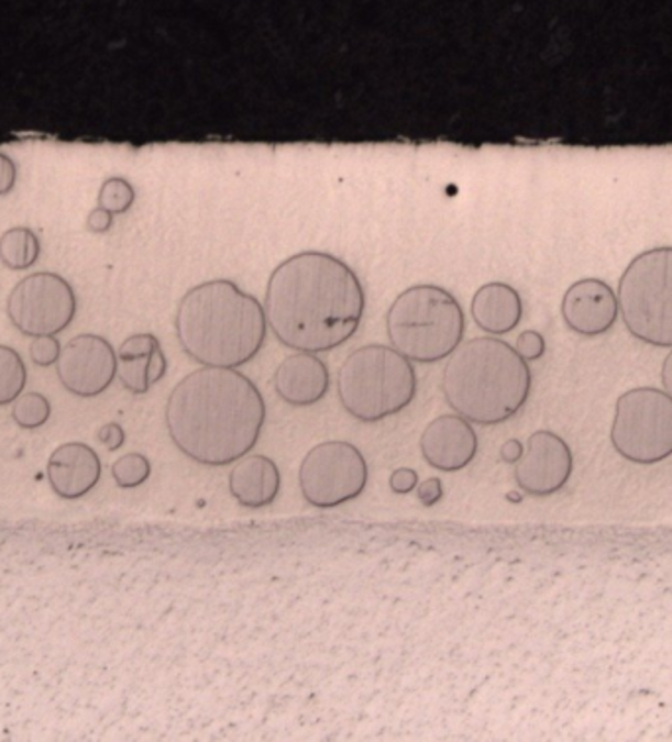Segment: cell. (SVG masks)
<instances>
[{
	"label": "cell",
	"instance_id": "obj_1",
	"mask_svg": "<svg viewBox=\"0 0 672 742\" xmlns=\"http://www.w3.org/2000/svg\"><path fill=\"white\" fill-rule=\"evenodd\" d=\"M366 311L359 275L341 257L299 252L272 272L264 312L269 330L295 352L322 354L356 334Z\"/></svg>",
	"mask_w": 672,
	"mask_h": 742
},
{
	"label": "cell",
	"instance_id": "obj_2",
	"mask_svg": "<svg viewBox=\"0 0 672 742\" xmlns=\"http://www.w3.org/2000/svg\"><path fill=\"white\" fill-rule=\"evenodd\" d=\"M164 419L184 456L201 466H231L256 448L266 401L239 369L203 366L172 389Z\"/></svg>",
	"mask_w": 672,
	"mask_h": 742
},
{
	"label": "cell",
	"instance_id": "obj_3",
	"mask_svg": "<svg viewBox=\"0 0 672 742\" xmlns=\"http://www.w3.org/2000/svg\"><path fill=\"white\" fill-rule=\"evenodd\" d=\"M267 329L264 304L231 279L195 285L177 304L179 346L205 367L249 364L264 346Z\"/></svg>",
	"mask_w": 672,
	"mask_h": 742
},
{
	"label": "cell",
	"instance_id": "obj_4",
	"mask_svg": "<svg viewBox=\"0 0 672 742\" xmlns=\"http://www.w3.org/2000/svg\"><path fill=\"white\" fill-rule=\"evenodd\" d=\"M447 359L442 395L452 411L472 424H502L529 401L533 387L529 362L506 340L472 339L462 342Z\"/></svg>",
	"mask_w": 672,
	"mask_h": 742
},
{
	"label": "cell",
	"instance_id": "obj_5",
	"mask_svg": "<svg viewBox=\"0 0 672 742\" xmlns=\"http://www.w3.org/2000/svg\"><path fill=\"white\" fill-rule=\"evenodd\" d=\"M389 344L415 364H437L464 342L466 317L459 299L439 285L421 284L397 295L387 309Z\"/></svg>",
	"mask_w": 672,
	"mask_h": 742
},
{
	"label": "cell",
	"instance_id": "obj_6",
	"mask_svg": "<svg viewBox=\"0 0 672 742\" xmlns=\"http://www.w3.org/2000/svg\"><path fill=\"white\" fill-rule=\"evenodd\" d=\"M337 394L344 411L356 421L374 424L389 419L415 401L414 362L394 346H362L342 362Z\"/></svg>",
	"mask_w": 672,
	"mask_h": 742
},
{
	"label": "cell",
	"instance_id": "obj_7",
	"mask_svg": "<svg viewBox=\"0 0 672 742\" xmlns=\"http://www.w3.org/2000/svg\"><path fill=\"white\" fill-rule=\"evenodd\" d=\"M617 302L634 339L672 348V246L647 250L627 264L617 284Z\"/></svg>",
	"mask_w": 672,
	"mask_h": 742
},
{
	"label": "cell",
	"instance_id": "obj_8",
	"mask_svg": "<svg viewBox=\"0 0 672 742\" xmlns=\"http://www.w3.org/2000/svg\"><path fill=\"white\" fill-rule=\"evenodd\" d=\"M609 440L621 458L637 466L671 458V395L657 387H636L619 395Z\"/></svg>",
	"mask_w": 672,
	"mask_h": 742
},
{
	"label": "cell",
	"instance_id": "obj_9",
	"mask_svg": "<svg viewBox=\"0 0 672 742\" xmlns=\"http://www.w3.org/2000/svg\"><path fill=\"white\" fill-rule=\"evenodd\" d=\"M368 477V462L352 442L327 440L301 459L299 489L307 503L332 509L364 494Z\"/></svg>",
	"mask_w": 672,
	"mask_h": 742
},
{
	"label": "cell",
	"instance_id": "obj_10",
	"mask_svg": "<svg viewBox=\"0 0 672 742\" xmlns=\"http://www.w3.org/2000/svg\"><path fill=\"white\" fill-rule=\"evenodd\" d=\"M7 314L22 336H57L69 329L77 317V295L62 275L36 272L12 287Z\"/></svg>",
	"mask_w": 672,
	"mask_h": 742
},
{
	"label": "cell",
	"instance_id": "obj_11",
	"mask_svg": "<svg viewBox=\"0 0 672 742\" xmlns=\"http://www.w3.org/2000/svg\"><path fill=\"white\" fill-rule=\"evenodd\" d=\"M56 374L67 394L81 399L99 397L119 374L117 350L99 334H79L62 348Z\"/></svg>",
	"mask_w": 672,
	"mask_h": 742
},
{
	"label": "cell",
	"instance_id": "obj_12",
	"mask_svg": "<svg viewBox=\"0 0 672 742\" xmlns=\"http://www.w3.org/2000/svg\"><path fill=\"white\" fill-rule=\"evenodd\" d=\"M572 469L574 458L566 440L551 431H537L516 464V484L524 494L549 497L569 484Z\"/></svg>",
	"mask_w": 672,
	"mask_h": 742
},
{
	"label": "cell",
	"instance_id": "obj_13",
	"mask_svg": "<svg viewBox=\"0 0 672 742\" xmlns=\"http://www.w3.org/2000/svg\"><path fill=\"white\" fill-rule=\"evenodd\" d=\"M564 324L586 339L606 334L619 317L617 294L606 281L586 277L572 284L561 302Z\"/></svg>",
	"mask_w": 672,
	"mask_h": 742
},
{
	"label": "cell",
	"instance_id": "obj_14",
	"mask_svg": "<svg viewBox=\"0 0 672 742\" xmlns=\"http://www.w3.org/2000/svg\"><path fill=\"white\" fill-rule=\"evenodd\" d=\"M419 448L437 472L454 474L469 467L478 454V434L461 414H442L425 427Z\"/></svg>",
	"mask_w": 672,
	"mask_h": 742
},
{
	"label": "cell",
	"instance_id": "obj_15",
	"mask_svg": "<svg viewBox=\"0 0 672 742\" xmlns=\"http://www.w3.org/2000/svg\"><path fill=\"white\" fill-rule=\"evenodd\" d=\"M101 474L99 454L85 442L62 444L47 459V484L65 501H75L91 494L101 481Z\"/></svg>",
	"mask_w": 672,
	"mask_h": 742
},
{
	"label": "cell",
	"instance_id": "obj_16",
	"mask_svg": "<svg viewBox=\"0 0 672 742\" xmlns=\"http://www.w3.org/2000/svg\"><path fill=\"white\" fill-rule=\"evenodd\" d=\"M331 387L329 367L311 352H297L286 357L274 374L277 397L289 407H311L324 399Z\"/></svg>",
	"mask_w": 672,
	"mask_h": 742
},
{
	"label": "cell",
	"instance_id": "obj_17",
	"mask_svg": "<svg viewBox=\"0 0 672 742\" xmlns=\"http://www.w3.org/2000/svg\"><path fill=\"white\" fill-rule=\"evenodd\" d=\"M122 387L134 395H144L167 374V357L159 340L150 332L132 334L117 350Z\"/></svg>",
	"mask_w": 672,
	"mask_h": 742
},
{
	"label": "cell",
	"instance_id": "obj_18",
	"mask_svg": "<svg viewBox=\"0 0 672 742\" xmlns=\"http://www.w3.org/2000/svg\"><path fill=\"white\" fill-rule=\"evenodd\" d=\"M282 487L279 467L264 454H246L234 462L229 474V491L246 509H262L276 501Z\"/></svg>",
	"mask_w": 672,
	"mask_h": 742
},
{
	"label": "cell",
	"instance_id": "obj_19",
	"mask_svg": "<svg viewBox=\"0 0 672 742\" xmlns=\"http://www.w3.org/2000/svg\"><path fill=\"white\" fill-rule=\"evenodd\" d=\"M470 314L489 336L509 334L524 319V301L516 287L504 281L482 285L474 294Z\"/></svg>",
	"mask_w": 672,
	"mask_h": 742
},
{
	"label": "cell",
	"instance_id": "obj_20",
	"mask_svg": "<svg viewBox=\"0 0 672 742\" xmlns=\"http://www.w3.org/2000/svg\"><path fill=\"white\" fill-rule=\"evenodd\" d=\"M42 242L29 226H14L0 234V264L12 272H24L37 264Z\"/></svg>",
	"mask_w": 672,
	"mask_h": 742
},
{
	"label": "cell",
	"instance_id": "obj_21",
	"mask_svg": "<svg viewBox=\"0 0 672 742\" xmlns=\"http://www.w3.org/2000/svg\"><path fill=\"white\" fill-rule=\"evenodd\" d=\"M29 369L19 352L0 344V407L12 405L24 394Z\"/></svg>",
	"mask_w": 672,
	"mask_h": 742
},
{
	"label": "cell",
	"instance_id": "obj_22",
	"mask_svg": "<svg viewBox=\"0 0 672 742\" xmlns=\"http://www.w3.org/2000/svg\"><path fill=\"white\" fill-rule=\"evenodd\" d=\"M52 417V405L46 399V395L30 391V394L20 395L19 399L12 403V421L19 424L24 431H34L44 427Z\"/></svg>",
	"mask_w": 672,
	"mask_h": 742
},
{
	"label": "cell",
	"instance_id": "obj_23",
	"mask_svg": "<svg viewBox=\"0 0 672 742\" xmlns=\"http://www.w3.org/2000/svg\"><path fill=\"white\" fill-rule=\"evenodd\" d=\"M136 202V189L124 177L104 179L97 195V204L112 212L114 217L126 214Z\"/></svg>",
	"mask_w": 672,
	"mask_h": 742
},
{
	"label": "cell",
	"instance_id": "obj_24",
	"mask_svg": "<svg viewBox=\"0 0 672 742\" xmlns=\"http://www.w3.org/2000/svg\"><path fill=\"white\" fill-rule=\"evenodd\" d=\"M112 479L120 489H134L146 484L152 476V464L144 454L132 452L126 456H120L111 467Z\"/></svg>",
	"mask_w": 672,
	"mask_h": 742
},
{
	"label": "cell",
	"instance_id": "obj_25",
	"mask_svg": "<svg viewBox=\"0 0 672 742\" xmlns=\"http://www.w3.org/2000/svg\"><path fill=\"white\" fill-rule=\"evenodd\" d=\"M62 356V344L57 336H37L30 344V359L40 367L56 366Z\"/></svg>",
	"mask_w": 672,
	"mask_h": 742
},
{
	"label": "cell",
	"instance_id": "obj_26",
	"mask_svg": "<svg viewBox=\"0 0 672 742\" xmlns=\"http://www.w3.org/2000/svg\"><path fill=\"white\" fill-rule=\"evenodd\" d=\"M517 354L524 357L526 362H537L544 356L547 352V342H544V336L541 332L537 330H526L517 336L516 346Z\"/></svg>",
	"mask_w": 672,
	"mask_h": 742
},
{
	"label": "cell",
	"instance_id": "obj_27",
	"mask_svg": "<svg viewBox=\"0 0 672 742\" xmlns=\"http://www.w3.org/2000/svg\"><path fill=\"white\" fill-rule=\"evenodd\" d=\"M16 184H19V165L12 157L0 152V197H7L14 191Z\"/></svg>",
	"mask_w": 672,
	"mask_h": 742
},
{
	"label": "cell",
	"instance_id": "obj_28",
	"mask_svg": "<svg viewBox=\"0 0 672 742\" xmlns=\"http://www.w3.org/2000/svg\"><path fill=\"white\" fill-rule=\"evenodd\" d=\"M419 486V476L411 467H399L392 476H389V487L392 491L397 495H407L415 491V487Z\"/></svg>",
	"mask_w": 672,
	"mask_h": 742
},
{
	"label": "cell",
	"instance_id": "obj_29",
	"mask_svg": "<svg viewBox=\"0 0 672 742\" xmlns=\"http://www.w3.org/2000/svg\"><path fill=\"white\" fill-rule=\"evenodd\" d=\"M112 224H114V214L102 209V207H95L89 214H87V220H85V229L89 230L91 234H107L111 232Z\"/></svg>",
	"mask_w": 672,
	"mask_h": 742
},
{
	"label": "cell",
	"instance_id": "obj_30",
	"mask_svg": "<svg viewBox=\"0 0 672 742\" xmlns=\"http://www.w3.org/2000/svg\"><path fill=\"white\" fill-rule=\"evenodd\" d=\"M415 495L419 499V503H423L425 507H433V505L439 503L444 495V489H442L441 477H431V479H425L423 484L415 487Z\"/></svg>",
	"mask_w": 672,
	"mask_h": 742
},
{
	"label": "cell",
	"instance_id": "obj_31",
	"mask_svg": "<svg viewBox=\"0 0 672 742\" xmlns=\"http://www.w3.org/2000/svg\"><path fill=\"white\" fill-rule=\"evenodd\" d=\"M97 439L109 452H117L124 446L126 432L117 422H109V424H102L101 431L97 432Z\"/></svg>",
	"mask_w": 672,
	"mask_h": 742
},
{
	"label": "cell",
	"instance_id": "obj_32",
	"mask_svg": "<svg viewBox=\"0 0 672 742\" xmlns=\"http://www.w3.org/2000/svg\"><path fill=\"white\" fill-rule=\"evenodd\" d=\"M524 444L519 442V440H509V442H506L504 446H502V450H499V454H502V459L504 462H507V464H517L519 462V458L524 456Z\"/></svg>",
	"mask_w": 672,
	"mask_h": 742
},
{
	"label": "cell",
	"instance_id": "obj_33",
	"mask_svg": "<svg viewBox=\"0 0 672 742\" xmlns=\"http://www.w3.org/2000/svg\"><path fill=\"white\" fill-rule=\"evenodd\" d=\"M661 381H663L664 391L672 397V348L664 357L663 367H661Z\"/></svg>",
	"mask_w": 672,
	"mask_h": 742
}]
</instances>
